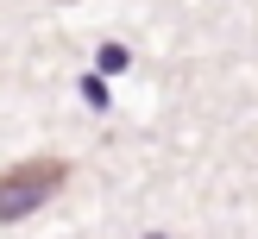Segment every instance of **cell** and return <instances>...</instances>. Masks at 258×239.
Here are the masks:
<instances>
[{"label": "cell", "mask_w": 258, "mask_h": 239, "mask_svg": "<svg viewBox=\"0 0 258 239\" xmlns=\"http://www.w3.org/2000/svg\"><path fill=\"white\" fill-rule=\"evenodd\" d=\"M63 183H70V164L63 157H25V164H13V170H0V220H25V214L44 208Z\"/></svg>", "instance_id": "obj_1"}, {"label": "cell", "mask_w": 258, "mask_h": 239, "mask_svg": "<svg viewBox=\"0 0 258 239\" xmlns=\"http://www.w3.org/2000/svg\"><path fill=\"white\" fill-rule=\"evenodd\" d=\"M151 239H158V233H151Z\"/></svg>", "instance_id": "obj_2"}]
</instances>
